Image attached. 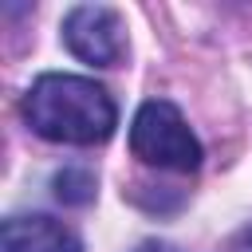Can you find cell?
<instances>
[{
	"label": "cell",
	"mask_w": 252,
	"mask_h": 252,
	"mask_svg": "<svg viewBox=\"0 0 252 252\" xmlns=\"http://www.w3.org/2000/svg\"><path fill=\"white\" fill-rule=\"evenodd\" d=\"M24 122L63 146H94L106 142L118 126V106L114 98L83 75H39L28 94H24Z\"/></svg>",
	"instance_id": "6da1fadb"
},
{
	"label": "cell",
	"mask_w": 252,
	"mask_h": 252,
	"mask_svg": "<svg viewBox=\"0 0 252 252\" xmlns=\"http://www.w3.org/2000/svg\"><path fill=\"white\" fill-rule=\"evenodd\" d=\"M63 43L91 67H118V59L126 55L122 16L106 4H79L63 16Z\"/></svg>",
	"instance_id": "3957f363"
},
{
	"label": "cell",
	"mask_w": 252,
	"mask_h": 252,
	"mask_svg": "<svg viewBox=\"0 0 252 252\" xmlns=\"http://www.w3.org/2000/svg\"><path fill=\"white\" fill-rule=\"evenodd\" d=\"M138 252H169V248H158V244H146V248H138Z\"/></svg>",
	"instance_id": "8992f818"
},
{
	"label": "cell",
	"mask_w": 252,
	"mask_h": 252,
	"mask_svg": "<svg viewBox=\"0 0 252 252\" xmlns=\"http://www.w3.org/2000/svg\"><path fill=\"white\" fill-rule=\"evenodd\" d=\"M0 252H83V244L63 220L32 213V217H8L4 220Z\"/></svg>",
	"instance_id": "277c9868"
},
{
	"label": "cell",
	"mask_w": 252,
	"mask_h": 252,
	"mask_svg": "<svg viewBox=\"0 0 252 252\" xmlns=\"http://www.w3.org/2000/svg\"><path fill=\"white\" fill-rule=\"evenodd\" d=\"M51 185H55V197L63 205H87V201H94V173L87 165H63Z\"/></svg>",
	"instance_id": "5b68a950"
},
{
	"label": "cell",
	"mask_w": 252,
	"mask_h": 252,
	"mask_svg": "<svg viewBox=\"0 0 252 252\" xmlns=\"http://www.w3.org/2000/svg\"><path fill=\"white\" fill-rule=\"evenodd\" d=\"M130 150L138 161L158 165V169H173V173H193L205 158L189 122L165 98H150L138 106V114L130 122Z\"/></svg>",
	"instance_id": "7a4b0ae2"
}]
</instances>
